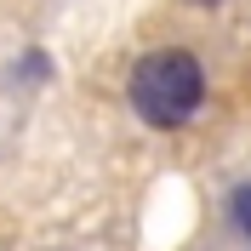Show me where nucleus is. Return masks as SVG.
<instances>
[{
    "mask_svg": "<svg viewBox=\"0 0 251 251\" xmlns=\"http://www.w3.org/2000/svg\"><path fill=\"white\" fill-rule=\"evenodd\" d=\"M126 109L149 131H188L211 109V69L194 46H149L126 69Z\"/></svg>",
    "mask_w": 251,
    "mask_h": 251,
    "instance_id": "1",
    "label": "nucleus"
},
{
    "mask_svg": "<svg viewBox=\"0 0 251 251\" xmlns=\"http://www.w3.org/2000/svg\"><path fill=\"white\" fill-rule=\"evenodd\" d=\"M6 80H12L23 97L46 92V86H57V57H51V46H23L12 63H6Z\"/></svg>",
    "mask_w": 251,
    "mask_h": 251,
    "instance_id": "2",
    "label": "nucleus"
},
{
    "mask_svg": "<svg viewBox=\"0 0 251 251\" xmlns=\"http://www.w3.org/2000/svg\"><path fill=\"white\" fill-rule=\"evenodd\" d=\"M223 223H228V234H234V240L251 246V177L228 183V194H223Z\"/></svg>",
    "mask_w": 251,
    "mask_h": 251,
    "instance_id": "3",
    "label": "nucleus"
},
{
    "mask_svg": "<svg viewBox=\"0 0 251 251\" xmlns=\"http://www.w3.org/2000/svg\"><path fill=\"white\" fill-rule=\"evenodd\" d=\"M188 6H200V12H217V6H228V0H188Z\"/></svg>",
    "mask_w": 251,
    "mask_h": 251,
    "instance_id": "4",
    "label": "nucleus"
}]
</instances>
